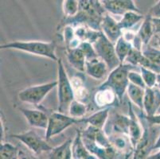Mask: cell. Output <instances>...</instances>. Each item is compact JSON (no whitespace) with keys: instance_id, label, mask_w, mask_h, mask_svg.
Instances as JSON below:
<instances>
[{"instance_id":"cell-27","label":"cell","mask_w":160,"mask_h":159,"mask_svg":"<svg viewBox=\"0 0 160 159\" xmlns=\"http://www.w3.org/2000/svg\"><path fill=\"white\" fill-rule=\"evenodd\" d=\"M19 150L9 142H1L0 159H18Z\"/></svg>"},{"instance_id":"cell-38","label":"cell","mask_w":160,"mask_h":159,"mask_svg":"<svg viewBox=\"0 0 160 159\" xmlns=\"http://www.w3.org/2000/svg\"><path fill=\"white\" fill-rule=\"evenodd\" d=\"M152 24H153L154 32H155V33H160V19L152 18Z\"/></svg>"},{"instance_id":"cell-6","label":"cell","mask_w":160,"mask_h":159,"mask_svg":"<svg viewBox=\"0 0 160 159\" xmlns=\"http://www.w3.org/2000/svg\"><path fill=\"white\" fill-rule=\"evenodd\" d=\"M92 46L95 49L97 57L107 65L108 70L112 71L121 65L116 55L115 45L106 37L102 31L97 40L92 44Z\"/></svg>"},{"instance_id":"cell-14","label":"cell","mask_w":160,"mask_h":159,"mask_svg":"<svg viewBox=\"0 0 160 159\" xmlns=\"http://www.w3.org/2000/svg\"><path fill=\"white\" fill-rule=\"evenodd\" d=\"M19 111L26 118L30 127L46 130L49 116H48L44 112L27 108H19Z\"/></svg>"},{"instance_id":"cell-13","label":"cell","mask_w":160,"mask_h":159,"mask_svg":"<svg viewBox=\"0 0 160 159\" xmlns=\"http://www.w3.org/2000/svg\"><path fill=\"white\" fill-rule=\"evenodd\" d=\"M160 108V90L158 87L145 89L143 112L147 116H155Z\"/></svg>"},{"instance_id":"cell-36","label":"cell","mask_w":160,"mask_h":159,"mask_svg":"<svg viewBox=\"0 0 160 159\" xmlns=\"http://www.w3.org/2000/svg\"><path fill=\"white\" fill-rule=\"evenodd\" d=\"M152 18L160 19V0L150 8L148 14Z\"/></svg>"},{"instance_id":"cell-21","label":"cell","mask_w":160,"mask_h":159,"mask_svg":"<svg viewBox=\"0 0 160 159\" xmlns=\"http://www.w3.org/2000/svg\"><path fill=\"white\" fill-rule=\"evenodd\" d=\"M154 33L155 32H154V27L152 24V17L149 14H148L145 16L144 19L142 20V25L136 35L140 39L143 46H148L149 45L151 39L153 37Z\"/></svg>"},{"instance_id":"cell-4","label":"cell","mask_w":160,"mask_h":159,"mask_svg":"<svg viewBox=\"0 0 160 159\" xmlns=\"http://www.w3.org/2000/svg\"><path fill=\"white\" fill-rule=\"evenodd\" d=\"M136 69V66L129 64H121L111 71L108 78L98 88H109L112 90L117 97L118 101L122 103L124 93L129 85L128 74Z\"/></svg>"},{"instance_id":"cell-43","label":"cell","mask_w":160,"mask_h":159,"mask_svg":"<svg viewBox=\"0 0 160 159\" xmlns=\"http://www.w3.org/2000/svg\"><path fill=\"white\" fill-rule=\"evenodd\" d=\"M156 87H158V89L160 90V73L158 74V80H157Z\"/></svg>"},{"instance_id":"cell-18","label":"cell","mask_w":160,"mask_h":159,"mask_svg":"<svg viewBox=\"0 0 160 159\" xmlns=\"http://www.w3.org/2000/svg\"><path fill=\"white\" fill-rule=\"evenodd\" d=\"M117 100L116 94L112 90L109 88H97V92L94 95V102L97 107L107 108Z\"/></svg>"},{"instance_id":"cell-7","label":"cell","mask_w":160,"mask_h":159,"mask_svg":"<svg viewBox=\"0 0 160 159\" xmlns=\"http://www.w3.org/2000/svg\"><path fill=\"white\" fill-rule=\"evenodd\" d=\"M58 85V81L45 83L38 85L26 87L18 93V99L21 102L30 104L38 105L44 100L46 96Z\"/></svg>"},{"instance_id":"cell-39","label":"cell","mask_w":160,"mask_h":159,"mask_svg":"<svg viewBox=\"0 0 160 159\" xmlns=\"http://www.w3.org/2000/svg\"><path fill=\"white\" fill-rule=\"evenodd\" d=\"M0 122H1V142H3V140L5 138V124H4V121H3V117L2 116V114H1V119H0Z\"/></svg>"},{"instance_id":"cell-30","label":"cell","mask_w":160,"mask_h":159,"mask_svg":"<svg viewBox=\"0 0 160 159\" xmlns=\"http://www.w3.org/2000/svg\"><path fill=\"white\" fill-rule=\"evenodd\" d=\"M141 52L142 55L148 58L150 61L155 65L160 66V49L148 45V46H143Z\"/></svg>"},{"instance_id":"cell-2","label":"cell","mask_w":160,"mask_h":159,"mask_svg":"<svg viewBox=\"0 0 160 159\" xmlns=\"http://www.w3.org/2000/svg\"><path fill=\"white\" fill-rule=\"evenodd\" d=\"M81 136L87 149L98 159H117V151L103 130L88 125Z\"/></svg>"},{"instance_id":"cell-31","label":"cell","mask_w":160,"mask_h":159,"mask_svg":"<svg viewBox=\"0 0 160 159\" xmlns=\"http://www.w3.org/2000/svg\"><path fill=\"white\" fill-rule=\"evenodd\" d=\"M62 3V10H63L65 17H74L78 14L79 11V1L77 0H65Z\"/></svg>"},{"instance_id":"cell-12","label":"cell","mask_w":160,"mask_h":159,"mask_svg":"<svg viewBox=\"0 0 160 159\" xmlns=\"http://www.w3.org/2000/svg\"><path fill=\"white\" fill-rule=\"evenodd\" d=\"M100 30L106 37L114 45H116L123 34V31L119 26V22H116L108 14L104 15L100 26Z\"/></svg>"},{"instance_id":"cell-19","label":"cell","mask_w":160,"mask_h":159,"mask_svg":"<svg viewBox=\"0 0 160 159\" xmlns=\"http://www.w3.org/2000/svg\"><path fill=\"white\" fill-rule=\"evenodd\" d=\"M67 60L69 63L79 72H85L86 57L79 47L76 49H67Z\"/></svg>"},{"instance_id":"cell-42","label":"cell","mask_w":160,"mask_h":159,"mask_svg":"<svg viewBox=\"0 0 160 159\" xmlns=\"http://www.w3.org/2000/svg\"><path fill=\"white\" fill-rule=\"evenodd\" d=\"M132 154H133V150H131L130 151H128L127 154H125L123 159H130L131 157H132Z\"/></svg>"},{"instance_id":"cell-20","label":"cell","mask_w":160,"mask_h":159,"mask_svg":"<svg viewBox=\"0 0 160 159\" xmlns=\"http://www.w3.org/2000/svg\"><path fill=\"white\" fill-rule=\"evenodd\" d=\"M110 109H111V107L104 108L102 110L99 111V112H95L88 117L82 118V122L89 125V126L103 130L106 124L108 118Z\"/></svg>"},{"instance_id":"cell-26","label":"cell","mask_w":160,"mask_h":159,"mask_svg":"<svg viewBox=\"0 0 160 159\" xmlns=\"http://www.w3.org/2000/svg\"><path fill=\"white\" fill-rule=\"evenodd\" d=\"M132 49H133L132 44L125 40L123 36L118 40V42L115 45V49H116V55L120 60V63L123 64Z\"/></svg>"},{"instance_id":"cell-3","label":"cell","mask_w":160,"mask_h":159,"mask_svg":"<svg viewBox=\"0 0 160 159\" xmlns=\"http://www.w3.org/2000/svg\"><path fill=\"white\" fill-rule=\"evenodd\" d=\"M1 49H15L28 52L36 56L49 58L58 61L56 54V44L54 42L42 41H14L0 46Z\"/></svg>"},{"instance_id":"cell-11","label":"cell","mask_w":160,"mask_h":159,"mask_svg":"<svg viewBox=\"0 0 160 159\" xmlns=\"http://www.w3.org/2000/svg\"><path fill=\"white\" fill-rule=\"evenodd\" d=\"M100 2L104 10L110 14L124 15L130 11L142 14L133 0H102Z\"/></svg>"},{"instance_id":"cell-32","label":"cell","mask_w":160,"mask_h":159,"mask_svg":"<svg viewBox=\"0 0 160 159\" xmlns=\"http://www.w3.org/2000/svg\"><path fill=\"white\" fill-rule=\"evenodd\" d=\"M79 48L84 52V54L86 57V61L98 57L92 44L89 43V42H81Z\"/></svg>"},{"instance_id":"cell-24","label":"cell","mask_w":160,"mask_h":159,"mask_svg":"<svg viewBox=\"0 0 160 159\" xmlns=\"http://www.w3.org/2000/svg\"><path fill=\"white\" fill-rule=\"evenodd\" d=\"M129 125H130V117L121 114H116L112 122L113 131L116 134L124 135L128 136Z\"/></svg>"},{"instance_id":"cell-29","label":"cell","mask_w":160,"mask_h":159,"mask_svg":"<svg viewBox=\"0 0 160 159\" xmlns=\"http://www.w3.org/2000/svg\"><path fill=\"white\" fill-rule=\"evenodd\" d=\"M139 69H140V73L146 84V87L148 88H153L156 87L158 73L143 67H139Z\"/></svg>"},{"instance_id":"cell-10","label":"cell","mask_w":160,"mask_h":159,"mask_svg":"<svg viewBox=\"0 0 160 159\" xmlns=\"http://www.w3.org/2000/svg\"><path fill=\"white\" fill-rule=\"evenodd\" d=\"M151 127H143V133L139 142L133 150L132 159H147L153 151L155 142V132L151 131Z\"/></svg>"},{"instance_id":"cell-35","label":"cell","mask_w":160,"mask_h":159,"mask_svg":"<svg viewBox=\"0 0 160 159\" xmlns=\"http://www.w3.org/2000/svg\"><path fill=\"white\" fill-rule=\"evenodd\" d=\"M111 142L113 147L116 148V151H123L127 147L126 140H125L124 138H122V137H118V138H115L113 141H111Z\"/></svg>"},{"instance_id":"cell-33","label":"cell","mask_w":160,"mask_h":159,"mask_svg":"<svg viewBox=\"0 0 160 159\" xmlns=\"http://www.w3.org/2000/svg\"><path fill=\"white\" fill-rule=\"evenodd\" d=\"M128 80L129 82L131 84H134V85L138 86L139 87H142V88H144L146 89V84H145L144 81H143V79H142V75L139 72H136L135 70L133 71H131L128 74Z\"/></svg>"},{"instance_id":"cell-37","label":"cell","mask_w":160,"mask_h":159,"mask_svg":"<svg viewBox=\"0 0 160 159\" xmlns=\"http://www.w3.org/2000/svg\"><path fill=\"white\" fill-rule=\"evenodd\" d=\"M18 159H38V158L36 157H34V156L32 155V154L25 152V151H19Z\"/></svg>"},{"instance_id":"cell-5","label":"cell","mask_w":160,"mask_h":159,"mask_svg":"<svg viewBox=\"0 0 160 159\" xmlns=\"http://www.w3.org/2000/svg\"><path fill=\"white\" fill-rule=\"evenodd\" d=\"M58 112L64 113L68 112L69 106L75 100V94L72 82L67 75L65 65L62 59H58Z\"/></svg>"},{"instance_id":"cell-8","label":"cell","mask_w":160,"mask_h":159,"mask_svg":"<svg viewBox=\"0 0 160 159\" xmlns=\"http://www.w3.org/2000/svg\"><path fill=\"white\" fill-rule=\"evenodd\" d=\"M82 122V119H75L61 112H53L49 117L48 127L46 131V140L62 133L64 131L74 124Z\"/></svg>"},{"instance_id":"cell-28","label":"cell","mask_w":160,"mask_h":159,"mask_svg":"<svg viewBox=\"0 0 160 159\" xmlns=\"http://www.w3.org/2000/svg\"><path fill=\"white\" fill-rule=\"evenodd\" d=\"M69 116L75 119H82L87 112V106L82 102L75 100L72 102L69 108Z\"/></svg>"},{"instance_id":"cell-45","label":"cell","mask_w":160,"mask_h":159,"mask_svg":"<svg viewBox=\"0 0 160 159\" xmlns=\"http://www.w3.org/2000/svg\"><path fill=\"white\" fill-rule=\"evenodd\" d=\"M157 114H160V108L158 109V113H157Z\"/></svg>"},{"instance_id":"cell-16","label":"cell","mask_w":160,"mask_h":159,"mask_svg":"<svg viewBox=\"0 0 160 159\" xmlns=\"http://www.w3.org/2000/svg\"><path fill=\"white\" fill-rule=\"evenodd\" d=\"M72 159H98L87 149L80 130H77L75 138L72 141Z\"/></svg>"},{"instance_id":"cell-40","label":"cell","mask_w":160,"mask_h":159,"mask_svg":"<svg viewBox=\"0 0 160 159\" xmlns=\"http://www.w3.org/2000/svg\"><path fill=\"white\" fill-rule=\"evenodd\" d=\"M155 150H157V151H159L160 150V134L157 136L155 142V144H154L153 151H155Z\"/></svg>"},{"instance_id":"cell-34","label":"cell","mask_w":160,"mask_h":159,"mask_svg":"<svg viewBox=\"0 0 160 159\" xmlns=\"http://www.w3.org/2000/svg\"><path fill=\"white\" fill-rule=\"evenodd\" d=\"M142 117L145 119L148 126H160V114H156L152 116H147L145 114H142Z\"/></svg>"},{"instance_id":"cell-25","label":"cell","mask_w":160,"mask_h":159,"mask_svg":"<svg viewBox=\"0 0 160 159\" xmlns=\"http://www.w3.org/2000/svg\"><path fill=\"white\" fill-rule=\"evenodd\" d=\"M144 17H145L142 14L130 11L123 15V17L119 22V26L123 31L128 30L132 28V26H135L136 23L140 22L141 20L144 19Z\"/></svg>"},{"instance_id":"cell-23","label":"cell","mask_w":160,"mask_h":159,"mask_svg":"<svg viewBox=\"0 0 160 159\" xmlns=\"http://www.w3.org/2000/svg\"><path fill=\"white\" fill-rule=\"evenodd\" d=\"M128 96L131 102L143 112V100H144L145 89L129 83L127 89Z\"/></svg>"},{"instance_id":"cell-44","label":"cell","mask_w":160,"mask_h":159,"mask_svg":"<svg viewBox=\"0 0 160 159\" xmlns=\"http://www.w3.org/2000/svg\"><path fill=\"white\" fill-rule=\"evenodd\" d=\"M158 46H159V48H160V37H158Z\"/></svg>"},{"instance_id":"cell-1","label":"cell","mask_w":160,"mask_h":159,"mask_svg":"<svg viewBox=\"0 0 160 159\" xmlns=\"http://www.w3.org/2000/svg\"><path fill=\"white\" fill-rule=\"evenodd\" d=\"M79 11L72 17H64L61 26H85L96 31H101L100 26L107 11L100 1L97 0H80Z\"/></svg>"},{"instance_id":"cell-41","label":"cell","mask_w":160,"mask_h":159,"mask_svg":"<svg viewBox=\"0 0 160 159\" xmlns=\"http://www.w3.org/2000/svg\"><path fill=\"white\" fill-rule=\"evenodd\" d=\"M147 159H160V150L153 154H150Z\"/></svg>"},{"instance_id":"cell-15","label":"cell","mask_w":160,"mask_h":159,"mask_svg":"<svg viewBox=\"0 0 160 159\" xmlns=\"http://www.w3.org/2000/svg\"><path fill=\"white\" fill-rule=\"evenodd\" d=\"M129 117H130V125L128 130V138L132 150L135 149L143 133V127H141L140 122L138 120L136 114L134 112L132 103H129Z\"/></svg>"},{"instance_id":"cell-17","label":"cell","mask_w":160,"mask_h":159,"mask_svg":"<svg viewBox=\"0 0 160 159\" xmlns=\"http://www.w3.org/2000/svg\"><path fill=\"white\" fill-rule=\"evenodd\" d=\"M108 71L107 65L99 57L86 61L85 72L92 78L101 80L105 77Z\"/></svg>"},{"instance_id":"cell-9","label":"cell","mask_w":160,"mask_h":159,"mask_svg":"<svg viewBox=\"0 0 160 159\" xmlns=\"http://www.w3.org/2000/svg\"><path fill=\"white\" fill-rule=\"evenodd\" d=\"M10 137L22 142L30 151L37 155L46 151L49 152L53 148L48 144L46 140L41 138L33 130H29L24 133L13 134L10 135Z\"/></svg>"},{"instance_id":"cell-22","label":"cell","mask_w":160,"mask_h":159,"mask_svg":"<svg viewBox=\"0 0 160 159\" xmlns=\"http://www.w3.org/2000/svg\"><path fill=\"white\" fill-rule=\"evenodd\" d=\"M72 140H67L65 142L53 147L49 151V159H72Z\"/></svg>"}]
</instances>
